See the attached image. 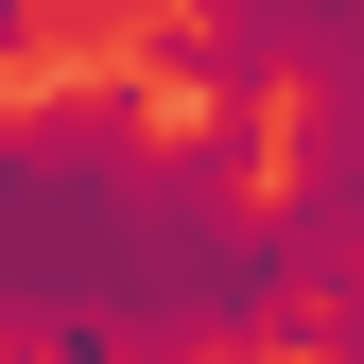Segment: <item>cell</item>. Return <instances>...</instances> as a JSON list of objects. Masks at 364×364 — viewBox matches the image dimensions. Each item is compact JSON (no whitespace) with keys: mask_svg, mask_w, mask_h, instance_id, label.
Segmentation results:
<instances>
[{"mask_svg":"<svg viewBox=\"0 0 364 364\" xmlns=\"http://www.w3.org/2000/svg\"><path fill=\"white\" fill-rule=\"evenodd\" d=\"M260 139L278 122H173L139 87H53L0 122V347L18 364H295L312 312L260 260Z\"/></svg>","mask_w":364,"mask_h":364,"instance_id":"1","label":"cell"}]
</instances>
